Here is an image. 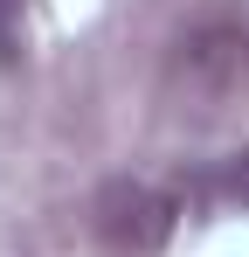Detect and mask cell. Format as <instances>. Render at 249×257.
<instances>
[{"label": "cell", "mask_w": 249, "mask_h": 257, "mask_svg": "<svg viewBox=\"0 0 249 257\" xmlns=\"http://www.w3.org/2000/svg\"><path fill=\"white\" fill-rule=\"evenodd\" d=\"M228 202L249 209V153H236V167H228Z\"/></svg>", "instance_id": "obj_2"}, {"label": "cell", "mask_w": 249, "mask_h": 257, "mask_svg": "<svg viewBox=\"0 0 249 257\" xmlns=\"http://www.w3.org/2000/svg\"><path fill=\"white\" fill-rule=\"evenodd\" d=\"M97 229L118 243V250H160L166 229H173V202L146 181H111L104 202H97Z\"/></svg>", "instance_id": "obj_1"}]
</instances>
